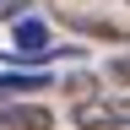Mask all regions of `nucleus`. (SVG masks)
<instances>
[{
  "label": "nucleus",
  "instance_id": "1",
  "mask_svg": "<svg viewBox=\"0 0 130 130\" xmlns=\"http://www.w3.org/2000/svg\"><path fill=\"white\" fill-rule=\"evenodd\" d=\"M71 125L76 130H130V98H114V92H92L71 108Z\"/></svg>",
  "mask_w": 130,
  "mask_h": 130
},
{
  "label": "nucleus",
  "instance_id": "2",
  "mask_svg": "<svg viewBox=\"0 0 130 130\" xmlns=\"http://www.w3.org/2000/svg\"><path fill=\"white\" fill-rule=\"evenodd\" d=\"M0 130H54V108L6 98V103H0Z\"/></svg>",
  "mask_w": 130,
  "mask_h": 130
},
{
  "label": "nucleus",
  "instance_id": "3",
  "mask_svg": "<svg viewBox=\"0 0 130 130\" xmlns=\"http://www.w3.org/2000/svg\"><path fill=\"white\" fill-rule=\"evenodd\" d=\"M49 76H0V98L6 92H43Z\"/></svg>",
  "mask_w": 130,
  "mask_h": 130
},
{
  "label": "nucleus",
  "instance_id": "4",
  "mask_svg": "<svg viewBox=\"0 0 130 130\" xmlns=\"http://www.w3.org/2000/svg\"><path fill=\"white\" fill-rule=\"evenodd\" d=\"M71 27L92 32V38H114V43H119V27H108V22H87V16H71Z\"/></svg>",
  "mask_w": 130,
  "mask_h": 130
},
{
  "label": "nucleus",
  "instance_id": "5",
  "mask_svg": "<svg viewBox=\"0 0 130 130\" xmlns=\"http://www.w3.org/2000/svg\"><path fill=\"white\" fill-rule=\"evenodd\" d=\"M108 76H114V81H125V87H130V49H125V54H114V65H108Z\"/></svg>",
  "mask_w": 130,
  "mask_h": 130
},
{
  "label": "nucleus",
  "instance_id": "6",
  "mask_svg": "<svg viewBox=\"0 0 130 130\" xmlns=\"http://www.w3.org/2000/svg\"><path fill=\"white\" fill-rule=\"evenodd\" d=\"M27 6H32V0H0V16H11V22H16V16H22Z\"/></svg>",
  "mask_w": 130,
  "mask_h": 130
},
{
  "label": "nucleus",
  "instance_id": "7",
  "mask_svg": "<svg viewBox=\"0 0 130 130\" xmlns=\"http://www.w3.org/2000/svg\"><path fill=\"white\" fill-rule=\"evenodd\" d=\"M125 6H130V0H125Z\"/></svg>",
  "mask_w": 130,
  "mask_h": 130
}]
</instances>
